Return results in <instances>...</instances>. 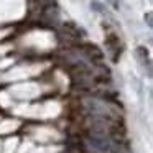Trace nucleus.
I'll use <instances>...</instances> for the list:
<instances>
[{
	"instance_id": "nucleus-1",
	"label": "nucleus",
	"mask_w": 153,
	"mask_h": 153,
	"mask_svg": "<svg viewBox=\"0 0 153 153\" xmlns=\"http://www.w3.org/2000/svg\"><path fill=\"white\" fill-rule=\"evenodd\" d=\"M105 45L109 48V53L112 56L114 63H117V59L120 58V53H122V45H120V40L115 33H109L105 36Z\"/></svg>"
}]
</instances>
